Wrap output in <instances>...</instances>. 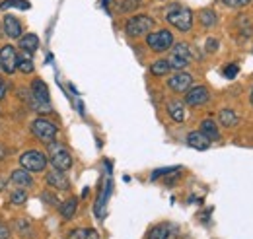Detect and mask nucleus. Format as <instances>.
<instances>
[{
	"label": "nucleus",
	"mask_w": 253,
	"mask_h": 239,
	"mask_svg": "<svg viewBox=\"0 0 253 239\" xmlns=\"http://www.w3.org/2000/svg\"><path fill=\"white\" fill-rule=\"evenodd\" d=\"M166 20H168V24H171L175 30L183 31V33L191 31V28H193V12L185 6H179V4H173L168 8Z\"/></svg>",
	"instance_id": "obj_1"
},
{
	"label": "nucleus",
	"mask_w": 253,
	"mask_h": 239,
	"mask_svg": "<svg viewBox=\"0 0 253 239\" xmlns=\"http://www.w3.org/2000/svg\"><path fill=\"white\" fill-rule=\"evenodd\" d=\"M57 132H59L57 124H55L53 120L45 119V117H37V119L32 122V134L35 136V138H39L43 144H51V142H55Z\"/></svg>",
	"instance_id": "obj_2"
},
{
	"label": "nucleus",
	"mask_w": 253,
	"mask_h": 239,
	"mask_svg": "<svg viewBox=\"0 0 253 239\" xmlns=\"http://www.w3.org/2000/svg\"><path fill=\"white\" fill-rule=\"evenodd\" d=\"M47 163H49V158L43 152H39V150H28V152H24L20 156V165L26 171H30V173H41V171H45Z\"/></svg>",
	"instance_id": "obj_3"
},
{
	"label": "nucleus",
	"mask_w": 253,
	"mask_h": 239,
	"mask_svg": "<svg viewBox=\"0 0 253 239\" xmlns=\"http://www.w3.org/2000/svg\"><path fill=\"white\" fill-rule=\"evenodd\" d=\"M154 24H156L154 18H150L146 14H138V16H132L126 20L125 31L128 37H142L154 28Z\"/></svg>",
	"instance_id": "obj_4"
},
{
	"label": "nucleus",
	"mask_w": 253,
	"mask_h": 239,
	"mask_svg": "<svg viewBox=\"0 0 253 239\" xmlns=\"http://www.w3.org/2000/svg\"><path fill=\"white\" fill-rule=\"evenodd\" d=\"M49 150H51L49 161L53 163L55 169H59V171H68V169L72 167V156H70V152L64 148L63 144L51 142V144H49Z\"/></svg>",
	"instance_id": "obj_5"
},
{
	"label": "nucleus",
	"mask_w": 253,
	"mask_h": 239,
	"mask_svg": "<svg viewBox=\"0 0 253 239\" xmlns=\"http://www.w3.org/2000/svg\"><path fill=\"white\" fill-rule=\"evenodd\" d=\"M146 45H148L154 53L169 51L171 45H173V35H171V31H168V30L152 31V33L146 35Z\"/></svg>",
	"instance_id": "obj_6"
},
{
	"label": "nucleus",
	"mask_w": 253,
	"mask_h": 239,
	"mask_svg": "<svg viewBox=\"0 0 253 239\" xmlns=\"http://www.w3.org/2000/svg\"><path fill=\"white\" fill-rule=\"evenodd\" d=\"M169 68L173 70H183L187 64L191 62V51H189V45L187 43H175L171 45V53H169Z\"/></svg>",
	"instance_id": "obj_7"
},
{
	"label": "nucleus",
	"mask_w": 253,
	"mask_h": 239,
	"mask_svg": "<svg viewBox=\"0 0 253 239\" xmlns=\"http://www.w3.org/2000/svg\"><path fill=\"white\" fill-rule=\"evenodd\" d=\"M16 66H18V53L12 45H4L0 49V68L6 72V74H12L16 72Z\"/></svg>",
	"instance_id": "obj_8"
},
{
	"label": "nucleus",
	"mask_w": 253,
	"mask_h": 239,
	"mask_svg": "<svg viewBox=\"0 0 253 239\" xmlns=\"http://www.w3.org/2000/svg\"><path fill=\"white\" fill-rule=\"evenodd\" d=\"M209 97H211V93L205 86H195V88H189L185 93V103L191 107H199V105H205L209 101Z\"/></svg>",
	"instance_id": "obj_9"
},
{
	"label": "nucleus",
	"mask_w": 253,
	"mask_h": 239,
	"mask_svg": "<svg viewBox=\"0 0 253 239\" xmlns=\"http://www.w3.org/2000/svg\"><path fill=\"white\" fill-rule=\"evenodd\" d=\"M191 84H193V76L187 74V72H181V70H179L177 74H173V76L168 80V86L173 91H177V93L187 91L191 88Z\"/></svg>",
	"instance_id": "obj_10"
},
{
	"label": "nucleus",
	"mask_w": 253,
	"mask_h": 239,
	"mask_svg": "<svg viewBox=\"0 0 253 239\" xmlns=\"http://www.w3.org/2000/svg\"><path fill=\"white\" fill-rule=\"evenodd\" d=\"M2 31H4V35H8L10 39H20L24 28H22V24H20V20H18V18H14V16L6 14V16H4V20H2Z\"/></svg>",
	"instance_id": "obj_11"
},
{
	"label": "nucleus",
	"mask_w": 253,
	"mask_h": 239,
	"mask_svg": "<svg viewBox=\"0 0 253 239\" xmlns=\"http://www.w3.org/2000/svg\"><path fill=\"white\" fill-rule=\"evenodd\" d=\"M47 185L53 187V189H59V191H68L70 189V181L64 175V171H59V169H53L47 173Z\"/></svg>",
	"instance_id": "obj_12"
},
{
	"label": "nucleus",
	"mask_w": 253,
	"mask_h": 239,
	"mask_svg": "<svg viewBox=\"0 0 253 239\" xmlns=\"http://www.w3.org/2000/svg\"><path fill=\"white\" fill-rule=\"evenodd\" d=\"M166 109H168V115L175 120V122H183V120H185V103H183L181 99H171V101H168Z\"/></svg>",
	"instance_id": "obj_13"
},
{
	"label": "nucleus",
	"mask_w": 253,
	"mask_h": 239,
	"mask_svg": "<svg viewBox=\"0 0 253 239\" xmlns=\"http://www.w3.org/2000/svg\"><path fill=\"white\" fill-rule=\"evenodd\" d=\"M187 146H191V148L195 150H209V146H211V140L201 132V130H193V132H189L187 134Z\"/></svg>",
	"instance_id": "obj_14"
},
{
	"label": "nucleus",
	"mask_w": 253,
	"mask_h": 239,
	"mask_svg": "<svg viewBox=\"0 0 253 239\" xmlns=\"http://www.w3.org/2000/svg\"><path fill=\"white\" fill-rule=\"evenodd\" d=\"M10 181H12L14 185H18L20 189H28V187H32L33 185L32 173H30V171H26L24 167L14 169V171H12V175H10Z\"/></svg>",
	"instance_id": "obj_15"
},
{
	"label": "nucleus",
	"mask_w": 253,
	"mask_h": 239,
	"mask_svg": "<svg viewBox=\"0 0 253 239\" xmlns=\"http://www.w3.org/2000/svg\"><path fill=\"white\" fill-rule=\"evenodd\" d=\"M20 49L26 53V55H32L39 49V37L35 33H26L20 37Z\"/></svg>",
	"instance_id": "obj_16"
},
{
	"label": "nucleus",
	"mask_w": 253,
	"mask_h": 239,
	"mask_svg": "<svg viewBox=\"0 0 253 239\" xmlns=\"http://www.w3.org/2000/svg\"><path fill=\"white\" fill-rule=\"evenodd\" d=\"M111 187H113V183L111 179L107 181L105 185H103V189H101V193H99V197H97V204H95V216L101 220L103 218V206L107 204V199H109V195H111Z\"/></svg>",
	"instance_id": "obj_17"
},
{
	"label": "nucleus",
	"mask_w": 253,
	"mask_h": 239,
	"mask_svg": "<svg viewBox=\"0 0 253 239\" xmlns=\"http://www.w3.org/2000/svg\"><path fill=\"white\" fill-rule=\"evenodd\" d=\"M201 132L211 140V142H214V140H218L220 138V132H218V126H216V122L212 119H205L201 122Z\"/></svg>",
	"instance_id": "obj_18"
},
{
	"label": "nucleus",
	"mask_w": 253,
	"mask_h": 239,
	"mask_svg": "<svg viewBox=\"0 0 253 239\" xmlns=\"http://www.w3.org/2000/svg\"><path fill=\"white\" fill-rule=\"evenodd\" d=\"M32 93L37 97V99H41V101H45V103H51L49 88H47V84H45L43 80H33L32 82Z\"/></svg>",
	"instance_id": "obj_19"
},
{
	"label": "nucleus",
	"mask_w": 253,
	"mask_h": 239,
	"mask_svg": "<svg viewBox=\"0 0 253 239\" xmlns=\"http://www.w3.org/2000/svg\"><path fill=\"white\" fill-rule=\"evenodd\" d=\"M238 115H236V111H234V109H228V107H226V109H222L220 113H218V122H220L222 126H228V128H230V126H236V124H238Z\"/></svg>",
	"instance_id": "obj_20"
},
{
	"label": "nucleus",
	"mask_w": 253,
	"mask_h": 239,
	"mask_svg": "<svg viewBox=\"0 0 253 239\" xmlns=\"http://www.w3.org/2000/svg\"><path fill=\"white\" fill-rule=\"evenodd\" d=\"M76 208H78V199L70 197L68 200H64L63 204H61V216H63L64 220H70V218H74Z\"/></svg>",
	"instance_id": "obj_21"
},
{
	"label": "nucleus",
	"mask_w": 253,
	"mask_h": 239,
	"mask_svg": "<svg viewBox=\"0 0 253 239\" xmlns=\"http://www.w3.org/2000/svg\"><path fill=\"white\" fill-rule=\"evenodd\" d=\"M30 95H28V103H30V107H32L33 111H37V113H51L53 109H51V103H45V101H41V99H37L35 95H33L32 91H28Z\"/></svg>",
	"instance_id": "obj_22"
},
{
	"label": "nucleus",
	"mask_w": 253,
	"mask_h": 239,
	"mask_svg": "<svg viewBox=\"0 0 253 239\" xmlns=\"http://www.w3.org/2000/svg\"><path fill=\"white\" fill-rule=\"evenodd\" d=\"M169 234H171V226L169 224H158L150 230L148 234V239H169Z\"/></svg>",
	"instance_id": "obj_23"
},
{
	"label": "nucleus",
	"mask_w": 253,
	"mask_h": 239,
	"mask_svg": "<svg viewBox=\"0 0 253 239\" xmlns=\"http://www.w3.org/2000/svg\"><path fill=\"white\" fill-rule=\"evenodd\" d=\"M169 62L166 59H160V60H156L152 66H150V72L154 74V76H166V74H169Z\"/></svg>",
	"instance_id": "obj_24"
},
{
	"label": "nucleus",
	"mask_w": 253,
	"mask_h": 239,
	"mask_svg": "<svg viewBox=\"0 0 253 239\" xmlns=\"http://www.w3.org/2000/svg\"><path fill=\"white\" fill-rule=\"evenodd\" d=\"M10 8L30 10V2L28 0H2L0 2V10H10Z\"/></svg>",
	"instance_id": "obj_25"
},
{
	"label": "nucleus",
	"mask_w": 253,
	"mask_h": 239,
	"mask_svg": "<svg viewBox=\"0 0 253 239\" xmlns=\"http://www.w3.org/2000/svg\"><path fill=\"white\" fill-rule=\"evenodd\" d=\"M70 239H99V234L95 230H74Z\"/></svg>",
	"instance_id": "obj_26"
},
{
	"label": "nucleus",
	"mask_w": 253,
	"mask_h": 239,
	"mask_svg": "<svg viewBox=\"0 0 253 239\" xmlns=\"http://www.w3.org/2000/svg\"><path fill=\"white\" fill-rule=\"evenodd\" d=\"M201 24H203L205 28H212V26L216 24V14H214L212 10H203V12H201Z\"/></svg>",
	"instance_id": "obj_27"
},
{
	"label": "nucleus",
	"mask_w": 253,
	"mask_h": 239,
	"mask_svg": "<svg viewBox=\"0 0 253 239\" xmlns=\"http://www.w3.org/2000/svg\"><path fill=\"white\" fill-rule=\"evenodd\" d=\"M33 62L32 59H24V57H18V66H16V70H20V72H24V74H32L33 72Z\"/></svg>",
	"instance_id": "obj_28"
},
{
	"label": "nucleus",
	"mask_w": 253,
	"mask_h": 239,
	"mask_svg": "<svg viewBox=\"0 0 253 239\" xmlns=\"http://www.w3.org/2000/svg\"><path fill=\"white\" fill-rule=\"evenodd\" d=\"M142 4V0H123L119 4V12H132Z\"/></svg>",
	"instance_id": "obj_29"
},
{
	"label": "nucleus",
	"mask_w": 253,
	"mask_h": 239,
	"mask_svg": "<svg viewBox=\"0 0 253 239\" xmlns=\"http://www.w3.org/2000/svg\"><path fill=\"white\" fill-rule=\"evenodd\" d=\"M238 72H240V66L234 62V64H228L226 68H224V78H228V80H232V78H236L238 76Z\"/></svg>",
	"instance_id": "obj_30"
},
{
	"label": "nucleus",
	"mask_w": 253,
	"mask_h": 239,
	"mask_svg": "<svg viewBox=\"0 0 253 239\" xmlns=\"http://www.w3.org/2000/svg\"><path fill=\"white\" fill-rule=\"evenodd\" d=\"M26 200H28V195H26L24 189H18L16 193H12V202L14 204H24Z\"/></svg>",
	"instance_id": "obj_31"
},
{
	"label": "nucleus",
	"mask_w": 253,
	"mask_h": 239,
	"mask_svg": "<svg viewBox=\"0 0 253 239\" xmlns=\"http://www.w3.org/2000/svg\"><path fill=\"white\" fill-rule=\"evenodd\" d=\"M175 171H179V167H164V169H156V171L152 173L150 179L156 181L158 177H162V175H169V173H175Z\"/></svg>",
	"instance_id": "obj_32"
},
{
	"label": "nucleus",
	"mask_w": 253,
	"mask_h": 239,
	"mask_svg": "<svg viewBox=\"0 0 253 239\" xmlns=\"http://www.w3.org/2000/svg\"><path fill=\"white\" fill-rule=\"evenodd\" d=\"M224 6H230V8H244L248 6L252 0H220Z\"/></svg>",
	"instance_id": "obj_33"
},
{
	"label": "nucleus",
	"mask_w": 253,
	"mask_h": 239,
	"mask_svg": "<svg viewBox=\"0 0 253 239\" xmlns=\"http://www.w3.org/2000/svg\"><path fill=\"white\" fill-rule=\"evenodd\" d=\"M10 228L4 224V222H0V239H10Z\"/></svg>",
	"instance_id": "obj_34"
},
{
	"label": "nucleus",
	"mask_w": 253,
	"mask_h": 239,
	"mask_svg": "<svg viewBox=\"0 0 253 239\" xmlns=\"http://www.w3.org/2000/svg\"><path fill=\"white\" fill-rule=\"evenodd\" d=\"M216 49H218V41H216V39H209V41H207V51H209V53H214Z\"/></svg>",
	"instance_id": "obj_35"
},
{
	"label": "nucleus",
	"mask_w": 253,
	"mask_h": 239,
	"mask_svg": "<svg viewBox=\"0 0 253 239\" xmlns=\"http://www.w3.org/2000/svg\"><path fill=\"white\" fill-rule=\"evenodd\" d=\"M41 199H43V200H49V204H57V197H51L49 193H43Z\"/></svg>",
	"instance_id": "obj_36"
},
{
	"label": "nucleus",
	"mask_w": 253,
	"mask_h": 239,
	"mask_svg": "<svg viewBox=\"0 0 253 239\" xmlns=\"http://www.w3.org/2000/svg\"><path fill=\"white\" fill-rule=\"evenodd\" d=\"M6 91H8V86H6V82L0 78V99H4V97H6Z\"/></svg>",
	"instance_id": "obj_37"
},
{
	"label": "nucleus",
	"mask_w": 253,
	"mask_h": 239,
	"mask_svg": "<svg viewBox=\"0 0 253 239\" xmlns=\"http://www.w3.org/2000/svg\"><path fill=\"white\" fill-rule=\"evenodd\" d=\"M6 156H8V150H6L4 146H2V144H0V159H4Z\"/></svg>",
	"instance_id": "obj_38"
},
{
	"label": "nucleus",
	"mask_w": 253,
	"mask_h": 239,
	"mask_svg": "<svg viewBox=\"0 0 253 239\" xmlns=\"http://www.w3.org/2000/svg\"><path fill=\"white\" fill-rule=\"evenodd\" d=\"M252 105H253V90H252Z\"/></svg>",
	"instance_id": "obj_39"
},
{
	"label": "nucleus",
	"mask_w": 253,
	"mask_h": 239,
	"mask_svg": "<svg viewBox=\"0 0 253 239\" xmlns=\"http://www.w3.org/2000/svg\"><path fill=\"white\" fill-rule=\"evenodd\" d=\"M0 33H2V28H0Z\"/></svg>",
	"instance_id": "obj_40"
}]
</instances>
